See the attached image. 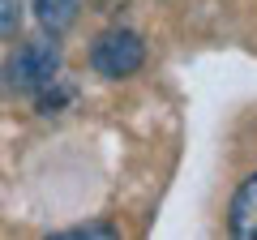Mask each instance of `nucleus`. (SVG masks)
<instances>
[{"instance_id":"nucleus-1","label":"nucleus","mask_w":257,"mask_h":240,"mask_svg":"<svg viewBox=\"0 0 257 240\" xmlns=\"http://www.w3.org/2000/svg\"><path fill=\"white\" fill-rule=\"evenodd\" d=\"M60 77V43L52 39H26L18 43L9 56H5V65H0V90L13 94V99H35L43 86H52Z\"/></svg>"},{"instance_id":"nucleus-2","label":"nucleus","mask_w":257,"mask_h":240,"mask_svg":"<svg viewBox=\"0 0 257 240\" xmlns=\"http://www.w3.org/2000/svg\"><path fill=\"white\" fill-rule=\"evenodd\" d=\"M142 65H146V43H142L133 30H124V26L103 30V35L94 39V47H90V69L99 77H107V82H124V77H133Z\"/></svg>"},{"instance_id":"nucleus-3","label":"nucleus","mask_w":257,"mask_h":240,"mask_svg":"<svg viewBox=\"0 0 257 240\" xmlns=\"http://www.w3.org/2000/svg\"><path fill=\"white\" fill-rule=\"evenodd\" d=\"M231 236L240 240H257V172L231 197Z\"/></svg>"},{"instance_id":"nucleus-4","label":"nucleus","mask_w":257,"mask_h":240,"mask_svg":"<svg viewBox=\"0 0 257 240\" xmlns=\"http://www.w3.org/2000/svg\"><path fill=\"white\" fill-rule=\"evenodd\" d=\"M30 5H35L39 26H43L47 35H56V39L73 26L77 13H82V0H30Z\"/></svg>"},{"instance_id":"nucleus-5","label":"nucleus","mask_w":257,"mask_h":240,"mask_svg":"<svg viewBox=\"0 0 257 240\" xmlns=\"http://www.w3.org/2000/svg\"><path fill=\"white\" fill-rule=\"evenodd\" d=\"M22 35V0H0V43Z\"/></svg>"},{"instance_id":"nucleus-6","label":"nucleus","mask_w":257,"mask_h":240,"mask_svg":"<svg viewBox=\"0 0 257 240\" xmlns=\"http://www.w3.org/2000/svg\"><path fill=\"white\" fill-rule=\"evenodd\" d=\"M60 236H73V240H82V236H120L111 223H82V227H69V231H60Z\"/></svg>"}]
</instances>
